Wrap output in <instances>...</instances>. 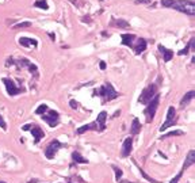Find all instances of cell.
Masks as SVG:
<instances>
[{"mask_svg":"<svg viewBox=\"0 0 195 183\" xmlns=\"http://www.w3.org/2000/svg\"><path fill=\"white\" fill-rule=\"evenodd\" d=\"M156 94H157V84L153 83V84L148 85L145 90H142L141 95H140V98H138V102L142 103V105H148Z\"/></svg>","mask_w":195,"mask_h":183,"instance_id":"obj_4","label":"cell"},{"mask_svg":"<svg viewBox=\"0 0 195 183\" xmlns=\"http://www.w3.org/2000/svg\"><path fill=\"white\" fill-rule=\"evenodd\" d=\"M31 133H33V136H34V144H38L39 140L45 136V132H43L39 126H37V125H33L31 126Z\"/></svg>","mask_w":195,"mask_h":183,"instance_id":"obj_12","label":"cell"},{"mask_svg":"<svg viewBox=\"0 0 195 183\" xmlns=\"http://www.w3.org/2000/svg\"><path fill=\"white\" fill-rule=\"evenodd\" d=\"M99 65H100V69H102V70L106 69V63H104V61H100Z\"/></svg>","mask_w":195,"mask_h":183,"instance_id":"obj_36","label":"cell"},{"mask_svg":"<svg viewBox=\"0 0 195 183\" xmlns=\"http://www.w3.org/2000/svg\"><path fill=\"white\" fill-rule=\"evenodd\" d=\"M31 23L30 22H22V23H18V25H14L12 27L14 28H23V27H30Z\"/></svg>","mask_w":195,"mask_h":183,"instance_id":"obj_30","label":"cell"},{"mask_svg":"<svg viewBox=\"0 0 195 183\" xmlns=\"http://www.w3.org/2000/svg\"><path fill=\"white\" fill-rule=\"evenodd\" d=\"M131 148H133V138L131 137L125 138L123 145H122V153H121L122 157H128L131 153Z\"/></svg>","mask_w":195,"mask_h":183,"instance_id":"obj_9","label":"cell"},{"mask_svg":"<svg viewBox=\"0 0 195 183\" xmlns=\"http://www.w3.org/2000/svg\"><path fill=\"white\" fill-rule=\"evenodd\" d=\"M67 183H85V182L79 175H73V176H71V178L68 179Z\"/></svg>","mask_w":195,"mask_h":183,"instance_id":"obj_27","label":"cell"},{"mask_svg":"<svg viewBox=\"0 0 195 183\" xmlns=\"http://www.w3.org/2000/svg\"><path fill=\"white\" fill-rule=\"evenodd\" d=\"M176 122H177V120H176V110H175L174 106H171V107H168V111H167V120H165V122L160 126V132L167 130L168 127L174 126Z\"/></svg>","mask_w":195,"mask_h":183,"instance_id":"obj_5","label":"cell"},{"mask_svg":"<svg viewBox=\"0 0 195 183\" xmlns=\"http://www.w3.org/2000/svg\"><path fill=\"white\" fill-rule=\"evenodd\" d=\"M183 134H184V132H183V130H172V132H169V133L161 136V137H160V140H164V138L172 137V136H183Z\"/></svg>","mask_w":195,"mask_h":183,"instance_id":"obj_23","label":"cell"},{"mask_svg":"<svg viewBox=\"0 0 195 183\" xmlns=\"http://www.w3.org/2000/svg\"><path fill=\"white\" fill-rule=\"evenodd\" d=\"M0 127H1L3 130L7 129V123H6V121L3 120V117H1V115H0Z\"/></svg>","mask_w":195,"mask_h":183,"instance_id":"obj_32","label":"cell"},{"mask_svg":"<svg viewBox=\"0 0 195 183\" xmlns=\"http://www.w3.org/2000/svg\"><path fill=\"white\" fill-rule=\"evenodd\" d=\"M3 83H4V85H6L7 94L10 96H15V95H18V94H21V92H25V88H23V87H22V88L16 87V84H15V83L11 80V79L4 78L3 79Z\"/></svg>","mask_w":195,"mask_h":183,"instance_id":"obj_7","label":"cell"},{"mask_svg":"<svg viewBox=\"0 0 195 183\" xmlns=\"http://www.w3.org/2000/svg\"><path fill=\"white\" fill-rule=\"evenodd\" d=\"M34 6H35V7H38V8H42V10H48V8H49V6H48V3H46V0H38V1H35V3H34Z\"/></svg>","mask_w":195,"mask_h":183,"instance_id":"obj_26","label":"cell"},{"mask_svg":"<svg viewBox=\"0 0 195 183\" xmlns=\"http://www.w3.org/2000/svg\"><path fill=\"white\" fill-rule=\"evenodd\" d=\"M19 43H21L22 46L33 45L34 48L37 46V41H35V39H31V38H21V39H19Z\"/></svg>","mask_w":195,"mask_h":183,"instance_id":"obj_21","label":"cell"},{"mask_svg":"<svg viewBox=\"0 0 195 183\" xmlns=\"http://www.w3.org/2000/svg\"><path fill=\"white\" fill-rule=\"evenodd\" d=\"M171 8L180 11V12H184V14H188V15L195 14V4L192 0H174V4H172Z\"/></svg>","mask_w":195,"mask_h":183,"instance_id":"obj_2","label":"cell"},{"mask_svg":"<svg viewBox=\"0 0 195 183\" xmlns=\"http://www.w3.org/2000/svg\"><path fill=\"white\" fill-rule=\"evenodd\" d=\"M69 105H71L72 109H77V107H79V103L76 102L74 99H71V100H69Z\"/></svg>","mask_w":195,"mask_h":183,"instance_id":"obj_33","label":"cell"},{"mask_svg":"<svg viewBox=\"0 0 195 183\" xmlns=\"http://www.w3.org/2000/svg\"><path fill=\"white\" fill-rule=\"evenodd\" d=\"M62 147H64V145L61 144L58 140H56V138H54V140H52V141H50V144L48 145L46 148H45V156H46V159H49V160L54 159L56 153L60 151Z\"/></svg>","mask_w":195,"mask_h":183,"instance_id":"obj_6","label":"cell"},{"mask_svg":"<svg viewBox=\"0 0 195 183\" xmlns=\"http://www.w3.org/2000/svg\"><path fill=\"white\" fill-rule=\"evenodd\" d=\"M72 160H73V163H79V164H88V160L85 157H83L82 153L77 151H74L72 153Z\"/></svg>","mask_w":195,"mask_h":183,"instance_id":"obj_15","label":"cell"},{"mask_svg":"<svg viewBox=\"0 0 195 183\" xmlns=\"http://www.w3.org/2000/svg\"><path fill=\"white\" fill-rule=\"evenodd\" d=\"M31 123H27V125H25V126H22V130H28V129H31Z\"/></svg>","mask_w":195,"mask_h":183,"instance_id":"obj_35","label":"cell"},{"mask_svg":"<svg viewBox=\"0 0 195 183\" xmlns=\"http://www.w3.org/2000/svg\"><path fill=\"white\" fill-rule=\"evenodd\" d=\"M190 49H191L192 52H194V38H191V41L188 42V45L186 46L184 49L179 52V56H184V54H187V53H188V50H190Z\"/></svg>","mask_w":195,"mask_h":183,"instance_id":"obj_22","label":"cell"},{"mask_svg":"<svg viewBox=\"0 0 195 183\" xmlns=\"http://www.w3.org/2000/svg\"><path fill=\"white\" fill-rule=\"evenodd\" d=\"M99 1H103V0H99Z\"/></svg>","mask_w":195,"mask_h":183,"instance_id":"obj_39","label":"cell"},{"mask_svg":"<svg viewBox=\"0 0 195 183\" xmlns=\"http://www.w3.org/2000/svg\"><path fill=\"white\" fill-rule=\"evenodd\" d=\"M94 95H100L103 98V103H106V102H108V100H114L115 98H118L119 94L114 90L111 83H104L102 87L98 88V90L94 92Z\"/></svg>","mask_w":195,"mask_h":183,"instance_id":"obj_1","label":"cell"},{"mask_svg":"<svg viewBox=\"0 0 195 183\" xmlns=\"http://www.w3.org/2000/svg\"><path fill=\"white\" fill-rule=\"evenodd\" d=\"M184 171H186L184 168H182V169H180V172L177 174V175L175 176V178H174V179H172V180H171L169 183H179V180L182 179V176H183V174H184Z\"/></svg>","mask_w":195,"mask_h":183,"instance_id":"obj_29","label":"cell"},{"mask_svg":"<svg viewBox=\"0 0 195 183\" xmlns=\"http://www.w3.org/2000/svg\"><path fill=\"white\" fill-rule=\"evenodd\" d=\"M0 183H6V182H3V180H0Z\"/></svg>","mask_w":195,"mask_h":183,"instance_id":"obj_38","label":"cell"},{"mask_svg":"<svg viewBox=\"0 0 195 183\" xmlns=\"http://www.w3.org/2000/svg\"><path fill=\"white\" fill-rule=\"evenodd\" d=\"M133 46H134L135 53H137V54H141V53L146 49V41L145 39H142V38H138L137 39V43L133 45Z\"/></svg>","mask_w":195,"mask_h":183,"instance_id":"obj_14","label":"cell"},{"mask_svg":"<svg viewBox=\"0 0 195 183\" xmlns=\"http://www.w3.org/2000/svg\"><path fill=\"white\" fill-rule=\"evenodd\" d=\"M111 25L115 26V27H121V28H129L130 27V25H129L126 21H123V19H114V21L111 22Z\"/></svg>","mask_w":195,"mask_h":183,"instance_id":"obj_20","label":"cell"},{"mask_svg":"<svg viewBox=\"0 0 195 183\" xmlns=\"http://www.w3.org/2000/svg\"><path fill=\"white\" fill-rule=\"evenodd\" d=\"M137 167H138V166H137ZM138 169H140V172H141V175L144 176V178H145L146 180H149L150 183H161V182H159V180H156V179H153V178H150V176H149L148 174H146L145 171H144V169L141 168V167H138Z\"/></svg>","mask_w":195,"mask_h":183,"instance_id":"obj_25","label":"cell"},{"mask_svg":"<svg viewBox=\"0 0 195 183\" xmlns=\"http://www.w3.org/2000/svg\"><path fill=\"white\" fill-rule=\"evenodd\" d=\"M118 183H135V182H129V180H119Z\"/></svg>","mask_w":195,"mask_h":183,"instance_id":"obj_37","label":"cell"},{"mask_svg":"<svg viewBox=\"0 0 195 183\" xmlns=\"http://www.w3.org/2000/svg\"><path fill=\"white\" fill-rule=\"evenodd\" d=\"M159 103H160V95L156 94V95L152 98V100L148 103V107L145 109V117H146V122H152L155 115H156V111H157V107H159Z\"/></svg>","mask_w":195,"mask_h":183,"instance_id":"obj_3","label":"cell"},{"mask_svg":"<svg viewBox=\"0 0 195 183\" xmlns=\"http://www.w3.org/2000/svg\"><path fill=\"white\" fill-rule=\"evenodd\" d=\"M159 52L161 53V57H163V60L165 63H168V61H171L174 58V52L167 49V48H164L163 45H159Z\"/></svg>","mask_w":195,"mask_h":183,"instance_id":"obj_10","label":"cell"},{"mask_svg":"<svg viewBox=\"0 0 195 183\" xmlns=\"http://www.w3.org/2000/svg\"><path fill=\"white\" fill-rule=\"evenodd\" d=\"M121 38H122V43H123V45L131 48V46H133V39H134L135 37L133 34H122Z\"/></svg>","mask_w":195,"mask_h":183,"instance_id":"obj_18","label":"cell"},{"mask_svg":"<svg viewBox=\"0 0 195 183\" xmlns=\"http://www.w3.org/2000/svg\"><path fill=\"white\" fill-rule=\"evenodd\" d=\"M194 162H195V152L194 151H190V152H188V155H187V157H186V160H184V164H183V167L187 169L188 167H191L192 164H194Z\"/></svg>","mask_w":195,"mask_h":183,"instance_id":"obj_16","label":"cell"},{"mask_svg":"<svg viewBox=\"0 0 195 183\" xmlns=\"http://www.w3.org/2000/svg\"><path fill=\"white\" fill-rule=\"evenodd\" d=\"M106 120H107V113L106 111H100L98 118H96V123H98L99 132L106 130Z\"/></svg>","mask_w":195,"mask_h":183,"instance_id":"obj_11","label":"cell"},{"mask_svg":"<svg viewBox=\"0 0 195 183\" xmlns=\"http://www.w3.org/2000/svg\"><path fill=\"white\" fill-rule=\"evenodd\" d=\"M192 98H194V91H188L187 94H184V96H183V99H182L180 106H182V107L187 106L188 103H190V102L192 100Z\"/></svg>","mask_w":195,"mask_h":183,"instance_id":"obj_19","label":"cell"},{"mask_svg":"<svg viewBox=\"0 0 195 183\" xmlns=\"http://www.w3.org/2000/svg\"><path fill=\"white\" fill-rule=\"evenodd\" d=\"M150 1H152V0H135L137 4H149Z\"/></svg>","mask_w":195,"mask_h":183,"instance_id":"obj_34","label":"cell"},{"mask_svg":"<svg viewBox=\"0 0 195 183\" xmlns=\"http://www.w3.org/2000/svg\"><path fill=\"white\" fill-rule=\"evenodd\" d=\"M49 110V107H48L46 105H41V106H38V109L35 110V113L37 114H39V115H42V114H45Z\"/></svg>","mask_w":195,"mask_h":183,"instance_id":"obj_28","label":"cell"},{"mask_svg":"<svg viewBox=\"0 0 195 183\" xmlns=\"http://www.w3.org/2000/svg\"><path fill=\"white\" fill-rule=\"evenodd\" d=\"M161 4H163L164 7L171 8L172 7V4H174V0H161Z\"/></svg>","mask_w":195,"mask_h":183,"instance_id":"obj_31","label":"cell"},{"mask_svg":"<svg viewBox=\"0 0 195 183\" xmlns=\"http://www.w3.org/2000/svg\"><path fill=\"white\" fill-rule=\"evenodd\" d=\"M111 168H113L114 172H115V180H117V182H119V180H121V178H122V175H123V171H122L121 168H118L117 166H111Z\"/></svg>","mask_w":195,"mask_h":183,"instance_id":"obj_24","label":"cell"},{"mask_svg":"<svg viewBox=\"0 0 195 183\" xmlns=\"http://www.w3.org/2000/svg\"><path fill=\"white\" fill-rule=\"evenodd\" d=\"M58 113H57V111H54V110H50L49 111V114H46V115H45V114H42V120L43 121H46L48 122V125H49L50 127H56L57 125H58V122H60V121H58Z\"/></svg>","mask_w":195,"mask_h":183,"instance_id":"obj_8","label":"cell"},{"mask_svg":"<svg viewBox=\"0 0 195 183\" xmlns=\"http://www.w3.org/2000/svg\"><path fill=\"white\" fill-rule=\"evenodd\" d=\"M88 130H98V132H99L98 123L92 122V123H88V125H84V126L79 127L77 130H76V134H83V133H85V132H88Z\"/></svg>","mask_w":195,"mask_h":183,"instance_id":"obj_13","label":"cell"},{"mask_svg":"<svg viewBox=\"0 0 195 183\" xmlns=\"http://www.w3.org/2000/svg\"><path fill=\"white\" fill-rule=\"evenodd\" d=\"M140 130H141V123H140L138 118H134L133 122H131V126H130V133L131 134H138Z\"/></svg>","mask_w":195,"mask_h":183,"instance_id":"obj_17","label":"cell"}]
</instances>
